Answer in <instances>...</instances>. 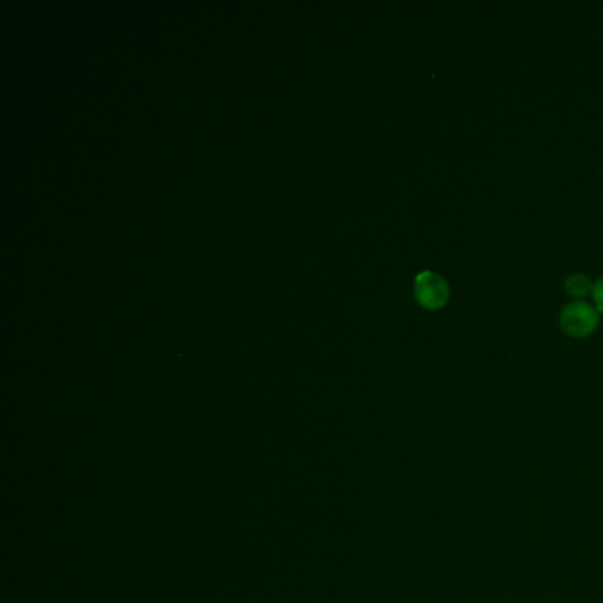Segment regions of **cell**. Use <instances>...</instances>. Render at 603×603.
Instances as JSON below:
<instances>
[{
    "mask_svg": "<svg viewBox=\"0 0 603 603\" xmlns=\"http://www.w3.org/2000/svg\"><path fill=\"white\" fill-rule=\"evenodd\" d=\"M600 321V312L596 306L589 305L586 301H573L563 308L559 315V324L566 335L572 338H588L595 333Z\"/></svg>",
    "mask_w": 603,
    "mask_h": 603,
    "instance_id": "cell-1",
    "label": "cell"
},
{
    "mask_svg": "<svg viewBox=\"0 0 603 603\" xmlns=\"http://www.w3.org/2000/svg\"><path fill=\"white\" fill-rule=\"evenodd\" d=\"M414 298L425 310H441L450 301V285L434 271H421L414 280Z\"/></svg>",
    "mask_w": 603,
    "mask_h": 603,
    "instance_id": "cell-2",
    "label": "cell"
},
{
    "mask_svg": "<svg viewBox=\"0 0 603 603\" xmlns=\"http://www.w3.org/2000/svg\"><path fill=\"white\" fill-rule=\"evenodd\" d=\"M565 289L572 298H586L595 291V283L589 276L577 273L566 278Z\"/></svg>",
    "mask_w": 603,
    "mask_h": 603,
    "instance_id": "cell-3",
    "label": "cell"
},
{
    "mask_svg": "<svg viewBox=\"0 0 603 603\" xmlns=\"http://www.w3.org/2000/svg\"><path fill=\"white\" fill-rule=\"evenodd\" d=\"M593 298H595L596 310L603 313V276L595 283V291H593Z\"/></svg>",
    "mask_w": 603,
    "mask_h": 603,
    "instance_id": "cell-4",
    "label": "cell"
}]
</instances>
